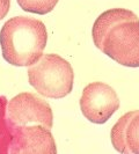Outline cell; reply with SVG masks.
<instances>
[{
  "label": "cell",
  "mask_w": 139,
  "mask_h": 154,
  "mask_svg": "<svg viewBox=\"0 0 139 154\" xmlns=\"http://www.w3.org/2000/svg\"><path fill=\"white\" fill-rule=\"evenodd\" d=\"M9 153H48L57 152L50 129L42 125L9 129Z\"/></svg>",
  "instance_id": "6"
},
{
  "label": "cell",
  "mask_w": 139,
  "mask_h": 154,
  "mask_svg": "<svg viewBox=\"0 0 139 154\" xmlns=\"http://www.w3.org/2000/svg\"><path fill=\"white\" fill-rule=\"evenodd\" d=\"M8 130L42 125L51 130L54 114L49 103L31 93H21L8 102L6 110Z\"/></svg>",
  "instance_id": "4"
},
{
  "label": "cell",
  "mask_w": 139,
  "mask_h": 154,
  "mask_svg": "<svg viewBox=\"0 0 139 154\" xmlns=\"http://www.w3.org/2000/svg\"><path fill=\"white\" fill-rule=\"evenodd\" d=\"M57 2L58 0H17V4L23 11L39 15L50 13Z\"/></svg>",
  "instance_id": "9"
},
{
  "label": "cell",
  "mask_w": 139,
  "mask_h": 154,
  "mask_svg": "<svg viewBox=\"0 0 139 154\" xmlns=\"http://www.w3.org/2000/svg\"><path fill=\"white\" fill-rule=\"evenodd\" d=\"M80 108L89 122L103 124L118 110L119 99L110 86L96 81L84 88Z\"/></svg>",
  "instance_id": "5"
},
{
  "label": "cell",
  "mask_w": 139,
  "mask_h": 154,
  "mask_svg": "<svg viewBox=\"0 0 139 154\" xmlns=\"http://www.w3.org/2000/svg\"><path fill=\"white\" fill-rule=\"evenodd\" d=\"M48 32L44 23L29 16L9 19L0 31L4 59L14 66H30L43 56Z\"/></svg>",
  "instance_id": "2"
},
{
  "label": "cell",
  "mask_w": 139,
  "mask_h": 154,
  "mask_svg": "<svg viewBox=\"0 0 139 154\" xmlns=\"http://www.w3.org/2000/svg\"><path fill=\"white\" fill-rule=\"evenodd\" d=\"M11 6V0H0V20L7 15Z\"/></svg>",
  "instance_id": "10"
},
{
  "label": "cell",
  "mask_w": 139,
  "mask_h": 154,
  "mask_svg": "<svg viewBox=\"0 0 139 154\" xmlns=\"http://www.w3.org/2000/svg\"><path fill=\"white\" fill-rule=\"evenodd\" d=\"M110 137L119 153L139 154V110L124 114L113 126Z\"/></svg>",
  "instance_id": "7"
},
{
  "label": "cell",
  "mask_w": 139,
  "mask_h": 154,
  "mask_svg": "<svg viewBox=\"0 0 139 154\" xmlns=\"http://www.w3.org/2000/svg\"><path fill=\"white\" fill-rule=\"evenodd\" d=\"M28 78L37 93L50 99H62L73 88L74 72L67 60L54 54H43L29 66Z\"/></svg>",
  "instance_id": "3"
},
{
  "label": "cell",
  "mask_w": 139,
  "mask_h": 154,
  "mask_svg": "<svg viewBox=\"0 0 139 154\" xmlns=\"http://www.w3.org/2000/svg\"><path fill=\"white\" fill-rule=\"evenodd\" d=\"M7 103V99L5 96H0V154L9 153L11 133L6 121Z\"/></svg>",
  "instance_id": "8"
},
{
  "label": "cell",
  "mask_w": 139,
  "mask_h": 154,
  "mask_svg": "<svg viewBox=\"0 0 139 154\" xmlns=\"http://www.w3.org/2000/svg\"><path fill=\"white\" fill-rule=\"evenodd\" d=\"M92 35L101 52L123 66L139 67V17L132 11L103 12L94 22Z\"/></svg>",
  "instance_id": "1"
}]
</instances>
